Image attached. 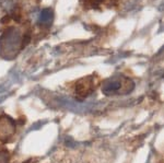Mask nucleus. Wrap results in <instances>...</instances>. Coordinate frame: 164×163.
Returning a JSON list of instances; mask_svg holds the SVG:
<instances>
[{
	"mask_svg": "<svg viewBox=\"0 0 164 163\" xmlns=\"http://www.w3.org/2000/svg\"><path fill=\"white\" fill-rule=\"evenodd\" d=\"M25 45L21 34L15 28H11L0 37V54L6 59H12Z\"/></svg>",
	"mask_w": 164,
	"mask_h": 163,
	"instance_id": "f257e3e1",
	"label": "nucleus"
},
{
	"mask_svg": "<svg viewBox=\"0 0 164 163\" xmlns=\"http://www.w3.org/2000/svg\"><path fill=\"white\" fill-rule=\"evenodd\" d=\"M135 88V83L127 77H113L107 79L102 85V92L105 95L128 94Z\"/></svg>",
	"mask_w": 164,
	"mask_h": 163,
	"instance_id": "f03ea898",
	"label": "nucleus"
},
{
	"mask_svg": "<svg viewBox=\"0 0 164 163\" xmlns=\"http://www.w3.org/2000/svg\"><path fill=\"white\" fill-rule=\"evenodd\" d=\"M99 83L97 76H86L78 80L75 87V94L78 100H83L88 98L95 91Z\"/></svg>",
	"mask_w": 164,
	"mask_h": 163,
	"instance_id": "7ed1b4c3",
	"label": "nucleus"
},
{
	"mask_svg": "<svg viewBox=\"0 0 164 163\" xmlns=\"http://www.w3.org/2000/svg\"><path fill=\"white\" fill-rule=\"evenodd\" d=\"M17 130L15 120H12L10 116L2 115L0 116V141H9Z\"/></svg>",
	"mask_w": 164,
	"mask_h": 163,
	"instance_id": "20e7f679",
	"label": "nucleus"
},
{
	"mask_svg": "<svg viewBox=\"0 0 164 163\" xmlns=\"http://www.w3.org/2000/svg\"><path fill=\"white\" fill-rule=\"evenodd\" d=\"M53 19H54L53 10H52V9H49V8H46V9H44V10L41 12L38 21H39V23H41V24L48 25V24H50V23L53 22Z\"/></svg>",
	"mask_w": 164,
	"mask_h": 163,
	"instance_id": "39448f33",
	"label": "nucleus"
},
{
	"mask_svg": "<svg viewBox=\"0 0 164 163\" xmlns=\"http://www.w3.org/2000/svg\"><path fill=\"white\" fill-rule=\"evenodd\" d=\"M103 1L104 0H84V6L88 9H94L103 4Z\"/></svg>",
	"mask_w": 164,
	"mask_h": 163,
	"instance_id": "423d86ee",
	"label": "nucleus"
},
{
	"mask_svg": "<svg viewBox=\"0 0 164 163\" xmlns=\"http://www.w3.org/2000/svg\"><path fill=\"white\" fill-rule=\"evenodd\" d=\"M10 153L6 149H0V163H9Z\"/></svg>",
	"mask_w": 164,
	"mask_h": 163,
	"instance_id": "0eeeda50",
	"label": "nucleus"
}]
</instances>
